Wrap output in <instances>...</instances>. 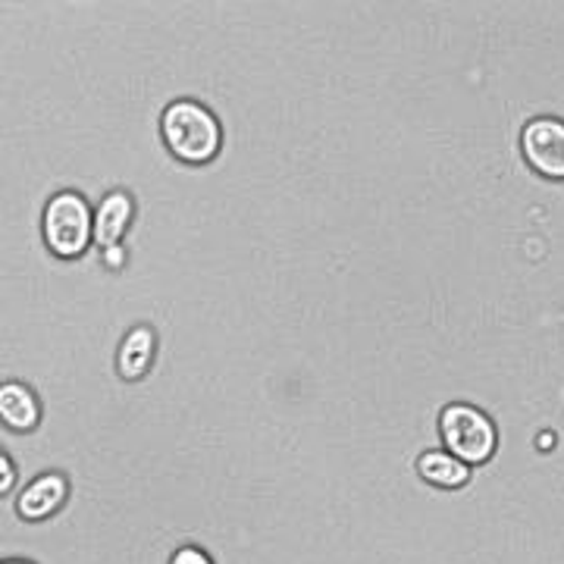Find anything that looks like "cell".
Returning <instances> with one entry per match:
<instances>
[{
  "mask_svg": "<svg viewBox=\"0 0 564 564\" xmlns=\"http://www.w3.org/2000/svg\"><path fill=\"white\" fill-rule=\"evenodd\" d=\"M161 132L166 148L185 163H207L220 151V122L198 101H176L163 110Z\"/></svg>",
  "mask_w": 564,
  "mask_h": 564,
  "instance_id": "cell-1",
  "label": "cell"
},
{
  "mask_svg": "<svg viewBox=\"0 0 564 564\" xmlns=\"http://www.w3.org/2000/svg\"><path fill=\"white\" fill-rule=\"evenodd\" d=\"M440 436L448 455H455L467 467L486 464L499 448V430L489 414L467 402L445 404L440 414Z\"/></svg>",
  "mask_w": 564,
  "mask_h": 564,
  "instance_id": "cell-2",
  "label": "cell"
},
{
  "mask_svg": "<svg viewBox=\"0 0 564 564\" xmlns=\"http://www.w3.org/2000/svg\"><path fill=\"white\" fill-rule=\"evenodd\" d=\"M91 210L82 195L61 192L44 207V239L57 258H79L91 242Z\"/></svg>",
  "mask_w": 564,
  "mask_h": 564,
  "instance_id": "cell-3",
  "label": "cell"
},
{
  "mask_svg": "<svg viewBox=\"0 0 564 564\" xmlns=\"http://www.w3.org/2000/svg\"><path fill=\"white\" fill-rule=\"evenodd\" d=\"M521 154L545 180H564V120L536 117L521 132Z\"/></svg>",
  "mask_w": 564,
  "mask_h": 564,
  "instance_id": "cell-4",
  "label": "cell"
},
{
  "mask_svg": "<svg viewBox=\"0 0 564 564\" xmlns=\"http://www.w3.org/2000/svg\"><path fill=\"white\" fill-rule=\"evenodd\" d=\"M69 496V484L63 474H41L39 480L22 489L20 496V514L25 521H41L47 514H54Z\"/></svg>",
  "mask_w": 564,
  "mask_h": 564,
  "instance_id": "cell-5",
  "label": "cell"
},
{
  "mask_svg": "<svg viewBox=\"0 0 564 564\" xmlns=\"http://www.w3.org/2000/svg\"><path fill=\"white\" fill-rule=\"evenodd\" d=\"M129 220H132V198L126 192H110L91 220V239L95 245H101L104 251H113L120 245Z\"/></svg>",
  "mask_w": 564,
  "mask_h": 564,
  "instance_id": "cell-6",
  "label": "cell"
},
{
  "mask_svg": "<svg viewBox=\"0 0 564 564\" xmlns=\"http://www.w3.org/2000/svg\"><path fill=\"white\" fill-rule=\"evenodd\" d=\"M41 417L39 399L32 395V389L22 383H3L0 386V421L10 430H35Z\"/></svg>",
  "mask_w": 564,
  "mask_h": 564,
  "instance_id": "cell-7",
  "label": "cell"
},
{
  "mask_svg": "<svg viewBox=\"0 0 564 564\" xmlns=\"http://www.w3.org/2000/svg\"><path fill=\"white\" fill-rule=\"evenodd\" d=\"M417 474L426 484L440 486V489H462L470 484V467L448 452H423L417 458Z\"/></svg>",
  "mask_w": 564,
  "mask_h": 564,
  "instance_id": "cell-8",
  "label": "cell"
},
{
  "mask_svg": "<svg viewBox=\"0 0 564 564\" xmlns=\"http://www.w3.org/2000/svg\"><path fill=\"white\" fill-rule=\"evenodd\" d=\"M154 355V333L148 326H135L120 348V373L126 380H139L141 373L148 370Z\"/></svg>",
  "mask_w": 564,
  "mask_h": 564,
  "instance_id": "cell-9",
  "label": "cell"
},
{
  "mask_svg": "<svg viewBox=\"0 0 564 564\" xmlns=\"http://www.w3.org/2000/svg\"><path fill=\"white\" fill-rule=\"evenodd\" d=\"M170 564H214V562L204 555L202 549H195V545H185V549H180V552L173 555V562Z\"/></svg>",
  "mask_w": 564,
  "mask_h": 564,
  "instance_id": "cell-10",
  "label": "cell"
},
{
  "mask_svg": "<svg viewBox=\"0 0 564 564\" xmlns=\"http://www.w3.org/2000/svg\"><path fill=\"white\" fill-rule=\"evenodd\" d=\"M13 484H17V467H13V462L0 452V496L10 492Z\"/></svg>",
  "mask_w": 564,
  "mask_h": 564,
  "instance_id": "cell-11",
  "label": "cell"
},
{
  "mask_svg": "<svg viewBox=\"0 0 564 564\" xmlns=\"http://www.w3.org/2000/svg\"><path fill=\"white\" fill-rule=\"evenodd\" d=\"M0 564H29V562H0Z\"/></svg>",
  "mask_w": 564,
  "mask_h": 564,
  "instance_id": "cell-12",
  "label": "cell"
}]
</instances>
